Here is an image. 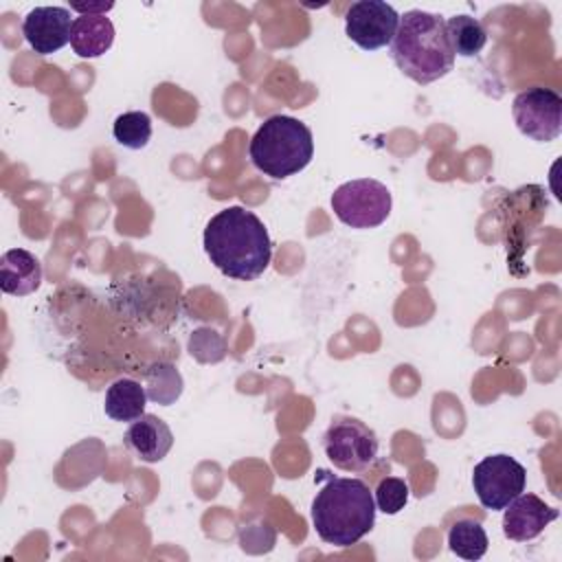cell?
I'll return each mask as SVG.
<instances>
[{
    "label": "cell",
    "mask_w": 562,
    "mask_h": 562,
    "mask_svg": "<svg viewBox=\"0 0 562 562\" xmlns=\"http://www.w3.org/2000/svg\"><path fill=\"white\" fill-rule=\"evenodd\" d=\"M211 263L228 279L255 281L272 259V241L266 224L248 209L235 204L217 211L202 235Z\"/></svg>",
    "instance_id": "obj_1"
},
{
    "label": "cell",
    "mask_w": 562,
    "mask_h": 562,
    "mask_svg": "<svg viewBox=\"0 0 562 562\" xmlns=\"http://www.w3.org/2000/svg\"><path fill=\"white\" fill-rule=\"evenodd\" d=\"M312 525L327 544H356L375 525L373 492L362 479L331 476L312 501Z\"/></svg>",
    "instance_id": "obj_2"
},
{
    "label": "cell",
    "mask_w": 562,
    "mask_h": 562,
    "mask_svg": "<svg viewBox=\"0 0 562 562\" xmlns=\"http://www.w3.org/2000/svg\"><path fill=\"white\" fill-rule=\"evenodd\" d=\"M391 57L395 66L419 86L446 77L454 68L446 20L422 9H411L400 15V26L391 42Z\"/></svg>",
    "instance_id": "obj_3"
},
{
    "label": "cell",
    "mask_w": 562,
    "mask_h": 562,
    "mask_svg": "<svg viewBox=\"0 0 562 562\" xmlns=\"http://www.w3.org/2000/svg\"><path fill=\"white\" fill-rule=\"evenodd\" d=\"M248 156L263 176L285 180L310 165L314 156L312 130L294 116L272 114L252 134Z\"/></svg>",
    "instance_id": "obj_4"
},
{
    "label": "cell",
    "mask_w": 562,
    "mask_h": 562,
    "mask_svg": "<svg viewBox=\"0 0 562 562\" xmlns=\"http://www.w3.org/2000/svg\"><path fill=\"white\" fill-rule=\"evenodd\" d=\"M334 215L351 228H375L391 215L393 198L386 184L373 178H356L342 182L331 193Z\"/></svg>",
    "instance_id": "obj_5"
},
{
    "label": "cell",
    "mask_w": 562,
    "mask_h": 562,
    "mask_svg": "<svg viewBox=\"0 0 562 562\" xmlns=\"http://www.w3.org/2000/svg\"><path fill=\"white\" fill-rule=\"evenodd\" d=\"M327 459L345 472L369 470L380 450L378 435L356 417H336L323 435Z\"/></svg>",
    "instance_id": "obj_6"
},
{
    "label": "cell",
    "mask_w": 562,
    "mask_h": 562,
    "mask_svg": "<svg viewBox=\"0 0 562 562\" xmlns=\"http://www.w3.org/2000/svg\"><path fill=\"white\" fill-rule=\"evenodd\" d=\"M527 470L509 454H490L472 470V487L485 509H505L518 494L525 492Z\"/></svg>",
    "instance_id": "obj_7"
},
{
    "label": "cell",
    "mask_w": 562,
    "mask_h": 562,
    "mask_svg": "<svg viewBox=\"0 0 562 562\" xmlns=\"http://www.w3.org/2000/svg\"><path fill=\"white\" fill-rule=\"evenodd\" d=\"M512 116L520 134L538 143H551L562 132V97L551 88H527L514 97Z\"/></svg>",
    "instance_id": "obj_8"
},
{
    "label": "cell",
    "mask_w": 562,
    "mask_h": 562,
    "mask_svg": "<svg viewBox=\"0 0 562 562\" xmlns=\"http://www.w3.org/2000/svg\"><path fill=\"white\" fill-rule=\"evenodd\" d=\"M400 26V13L382 0L351 2L345 13V33L362 50L391 46Z\"/></svg>",
    "instance_id": "obj_9"
},
{
    "label": "cell",
    "mask_w": 562,
    "mask_h": 562,
    "mask_svg": "<svg viewBox=\"0 0 562 562\" xmlns=\"http://www.w3.org/2000/svg\"><path fill=\"white\" fill-rule=\"evenodd\" d=\"M72 22L66 7H35L22 22V35L37 55H50L70 42Z\"/></svg>",
    "instance_id": "obj_10"
},
{
    "label": "cell",
    "mask_w": 562,
    "mask_h": 562,
    "mask_svg": "<svg viewBox=\"0 0 562 562\" xmlns=\"http://www.w3.org/2000/svg\"><path fill=\"white\" fill-rule=\"evenodd\" d=\"M503 512V533L514 542L533 540L560 516L536 494H518Z\"/></svg>",
    "instance_id": "obj_11"
},
{
    "label": "cell",
    "mask_w": 562,
    "mask_h": 562,
    "mask_svg": "<svg viewBox=\"0 0 562 562\" xmlns=\"http://www.w3.org/2000/svg\"><path fill=\"white\" fill-rule=\"evenodd\" d=\"M123 443L127 450H132L140 461L145 463H158L167 457V452L173 446V432L167 426V422H162L156 415H140L138 419H134L130 424V428L125 430Z\"/></svg>",
    "instance_id": "obj_12"
},
{
    "label": "cell",
    "mask_w": 562,
    "mask_h": 562,
    "mask_svg": "<svg viewBox=\"0 0 562 562\" xmlns=\"http://www.w3.org/2000/svg\"><path fill=\"white\" fill-rule=\"evenodd\" d=\"M42 283V263L40 259L24 250L11 248L0 259V290L11 296L33 294Z\"/></svg>",
    "instance_id": "obj_13"
},
{
    "label": "cell",
    "mask_w": 562,
    "mask_h": 562,
    "mask_svg": "<svg viewBox=\"0 0 562 562\" xmlns=\"http://www.w3.org/2000/svg\"><path fill=\"white\" fill-rule=\"evenodd\" d=\"M114 42V24L105 15H77L72 22L70 46L77 57L94 59L110 50Z\"/></svg>",
    "instance_id": "obj_14"
},
{
    "label": "cell",
    "mask_w": 562,
    "mask_h": 562,
    "mask_svg": "<svg viewBox=\"0 0 562 562\" xmlns=\"http://www.w3.org/2000/svg\"><path fill=\"white\" fill-rule=\"evenodd\" d=\"M147 400V391L140 382L132 378H119L105 391L103 411L114 422H134L145 415Z\"/></svg>",
    "instance_id": "obj_15"
},
{
    "label": "cell",
    "mask_w": 562,
    "mask_h": 562,
    "mask_svg": "<svg viewBox=\"0 0 562 562\" xmlns=\"http://www.w3.org/2000/svg\"><path fill=\"white\" fill-rule=\"evenodd\" d=\"M446 35L454 55L474 57L487 44V31L481 20L459 13L446 20Z\"/></svg>",
    "instance_id": "obj_16"
},
{
    "label": "cell",
    "mask_w": 562,
    "mask_h": 562,
    "mask_svg": "<svg viewBox=\"0 0 562 562\" xmlns=\"http://www.w3.org/2000/svg\"><path fill=\"white\" fill-rule=\"evenodd\" d=\"M182 375L173 362L156 360L145 371L147 397L160 406L173 404L182 395Z\"/></svg>",
    "instance_id": "obj_17"
},
{
    "label": "cell",
    "mask_w": 562,
    "mask_h": 562,
    "mask_svg": "<svg viewBox=\"0 0 562 562\" xmlns=\"http://www.w3.org/2000/svg\"><path fill=\"white\" fill-rule=\"evenodd\" d=\"M487 533L483 525L474 518H461L448 529V547L457 558L463 560H481L487 551Z\"/></svg>",
    "instance_id": "obj_18"
},
{
    "label": "cell",
    "mask_w": 562,
    "mask_h": 562,
    "mask_svg": "<svg viewBox=\"0 0 562 562\" xmlns=\"http://www.w3.org/2000/svg\"><path fill=\"white\" fill-rule=\"evenodd\" d=\"M112 136L127 149H143L151 138V119L147 112H123L112 123Z\"/></svg>",
    "instance_id": "obj_19"
},
{
    "label": "cell",
    "mask_w": 562,
    "mask_h": 562,
    "mask_svg": "<svg viewBox=\"0 0 562 562\" xmlns=\"http://www.w3.org/2000/svg\"><path fill=\"white\" fill-rule=\"evenodd\" d=\"M408 483L400 476H384L375 492H373V501H375V509L393 516L397 512L404 509V505L408 503Z\"/></svg>",
    "instance_id": "obj_20"
},
{
    "label": "cell",
    "mask_w": 562,
    "mask_h": 562,
    "mask_svg": "<svg viewBox=\"0 0 562 562\" xmlns=\"http://www.w3.org/2000/svg\"><path fill=\"white\" fill-rule=\"evenodd\" d=\"M114 4L99 2V4H70V11H79V15H105Z\"/></svg>",
    "instance_id": "obj_21"
}]
</instances>
